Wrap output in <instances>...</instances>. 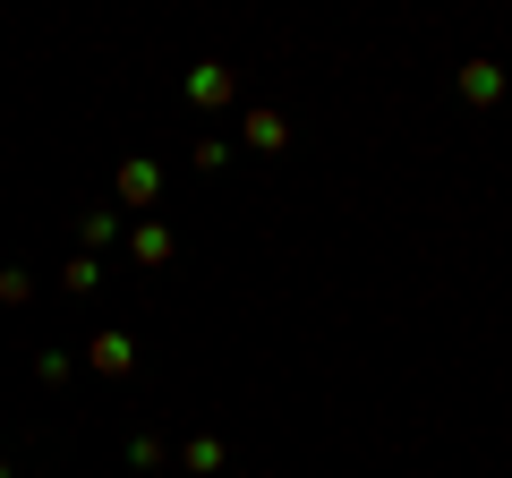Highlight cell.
Returning <instances> with one entry per match:
<instances>
[{"instance_id":"cell-1","label":"cell","mask_w":512,"mask_h":478,"mask_svg":"<svg viewBox=\"0 0 512 478\" xmlns=\"http://www.w3.org/2000/svg\"><path fill=\"white\" fill-rule=\"evenodd\" d=\"M188 103H197V111L231 103V69H222V60H205V69H188Z\"/></svg>"},{"instance_id":"cell-2","label":"cell","mask_w":512,"mask_h":478,"mask_svg":"<svg viewBox=\"0 0 512 478\" xmlns=\"http://www.w3.org/2000/svg\"><path fill=\"white\" fill-rule=\"evenodd\" d=\"M94 368L103 376H128V359H137V350H128V333H94V350H86Z\"/></svg>"},{"instance_id":"cell-3","label":"cell","mask_w":512,"mask_h":478,"mask_svg":"<svg viewBox=\"0 0 512 478\" xmlns=\"http://www.w3.org/2000/svg\"><path fill=\"white\" fill-rule=\"evenodd\" d=\"M461 94H470V103H495V94H504V69H495V60H470V69H461Z\"/></svg>"},{"instance_id":"cell-4","label":"cell","mask_w":512,"mask_h":478,"mask_svg":"<svg viewBox=\"0 0 512 478\" xmlns=\"http://www.w3.org/2000/svg\"><path fill=\"white\" fill-rule=\"evenodd\" d=\"M248 146L256 154H282L291 137H282V111H248Z\"/></svg>"},{"instance_id":"cell-5","label":"cell","mask_w":512,"mask_h":478,"mask_svg":"<svg viewBox=\"0 0 512 478\" xmlns=\"http://www.w3.org/2000/svg\"><path fill=\"white\" fill-rule=\"evenodd\" d=\"M154 188H163V171H154V163H120V197L128 205H146Z\"/></svg>"},{"instance_id":"cell-6","label":"cell","mask_w":512,"mask_h":478,"mask_svg":"<svg viewBox=\"0 0 512 478\" xmlns=\"http://www.w3.org/2000/svg\"><path fill=\"white\" fill-rule=\"evenodd\" d=\"M128 248H137V265H171V231H163V222H146Z\"/></svg>"},{"instance_id":"cell-7","label":"cell","mask_w":512,"mask_h":478,"mask_svg":"<svg viewBox=\"0 0 512 478\" xmlns=\"http://www.w3.org/2000/svg\"><path fill=\"white\" fill-rule=\"evenodd\" d=\"M0 478H9V461H0Z\"/></svg>"}]
</instances>
